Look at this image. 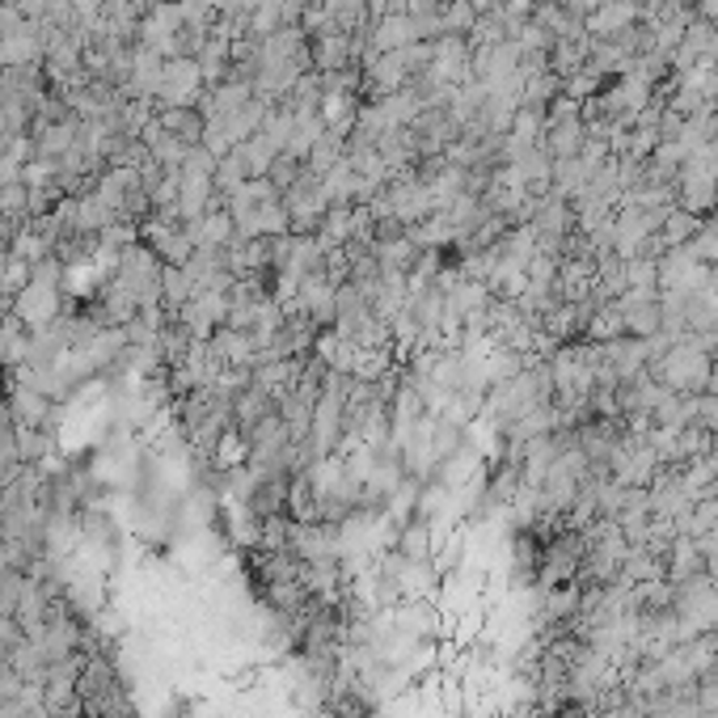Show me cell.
<instances>
[{"label": "cell", "mask_w": 718, "mask_h": 718, "mask_svg": "<svg viewBox=\"0 0 718 718\" xmlns=\"http://www.w3.org/2000/svg\"><path fill=\"white\" fill-rule=\"evenodd\" d=\"M694 232H697L694 211H672V216H668V225H664V241H668V246H685Z\"/></svg>", "instance_id": "obj_8"}, {"label": "cell", "mask_w": 718, "mask_h": 718, "mask_svg": "<svg viewBox=\"0 0 718 718\" xmlns=\"http://www.w3.org/2000/svg\"><path fill=\"white\" fill-rule=\"evenodd\" d=\"M56 288H60V283L30 279V283L13 296V317H18L21 326H30V330L56 326V313H60V292H56Z\"/></svg>", "instance_id": "obj_2"}, {"label": "cell", "mask_w": 718, "mask_h": 718, "mask_svg": "<svg viewBox=\"0 0 718 718\" xmlns=\"http://www.w3.org/2000/svg\"><path fill=\"white\" fill-rule=\"evenodd\" d=\"M410 42H422L419 30H415V21L410 13H380L372 18V34H368V51L380 56V51H401V47H410Z\"/></svg>", "instance_id": "obj_3"}, {"label": "cell", "mask_w": 718, "mask_h": 718, "mask_svg": "<svg viewBox=\"0 0 718 718\" xmlns=\"http://www.w3.org/2000/svg\"><path fill=\"white\" fill-rule=\"evenodd\" d=\"M68 9L77 21H98L106 13V0H68Z\"/></svg>", "instance_id": "obj_9"}, {"label": "cell", "mask_w": 718, "mask_h": 718, "mask_svg": "<svg viewBox=\"0 0 718 718\" xmlns=\"http://www.w3.org/2000/svg\"><path fill=\"white\" fill-rule=\"evenodd\" d=\"M630 18H634V4L630 0H617V4H605V9L591 18V30H596V34H617Z\"/></svg>", "instance_id": "obj_7"}, {"label": "cell", "mask_w": 718, "mask_h": 718, "mask_svg": "<svg viewBox=\"0 0 718 718\" xmlns=\"http://www.w3.org/2000/svg\"><path fill=\"white\" fill-rule=\"evenodd\" d=\"M9 415H13V427H42L51 415V398L34 389L30 380H18V389L9 398Z\"/></svg>", "instance_id": "obj_4"}, {"label": "cell", "mask_w": 718, "mask_h": 718, "mask_svg": "<svg viewBox=\"0 0 718 718\" xmlns=\"http://www.w3.org/2000/svg\"><path fill=\"white\" fill-rule=\"evenodd\" d=\"M232 157L241 161V169H246V178H267L275 166V157H279V144H275L267 131H258V136H250L246 144L232 148Z\"/></svg>", "instance_id": "obj_5"}, {"label": "cell", "mask_w": 718, "mask_h": 718, "mask_svg": "<svg viewBox=\"0 0 718 718\" xmlns=\"http://www.w3.org/2000/svg\"><path fill=\"white\" fill-rule=\"evenodd\" d=\"M398 554L406 562H431L436 558V537L431 525H406L398 532Z\"/></svg>", "instance_id": "obj_6"}, {"label": "cell", "mask_w": 718, "mask_h": 718, "mask_svg": "<svg viewBox=\"0 0 718 718\" xmlns=\"http://www.w3.org/2000/svg\"><path fill=\"white\" fill-rule=\"evenodd\" d=\"M203 93H208V77H203V68L195 56H173L166 60L161 68V84H157V102L161 110L166 106H199L203 102Z\"/></svg>", "instance_id": "obj_1"}]
</instances>
